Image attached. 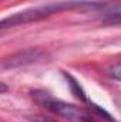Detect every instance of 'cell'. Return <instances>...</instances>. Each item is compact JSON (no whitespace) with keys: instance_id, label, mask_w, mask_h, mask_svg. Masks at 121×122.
<instances>
[{"instance_id":"6","label":"cell","mask_w":121,"mask_h":122,"mask_svg":"<svg viewBox=\"0 0 121 122\" xmlns=\"http://www.w3.org/2000/svg\"><path fill=\"white\" fill-rule=\"evenodd\" d=\"M0 85H1V92H6V90H7L6 85H4V84H0Z\"/></svg>"},{"instance_id":"4","label":"cell","mask_w":121,"mask_h":122,"mask_svg":"<svg viewBox=\"0 0 121 122\" xmlns=\"http://www.w3.org/2000/svg\"><path fill=\"white\" fill-rule=\"evenodd\" d=\"M67 78H68V81H70V87L73 88V92L76 94V97H77V98H80V99H83V101H86L84 92L81 91V88H80V85L77 84V81H76L73 77H70V75H67Z\"/></svg>"},{"instance_id":"5","label":"cell","mask_w":121,"mask_h":122,"mask_svg":"<svg viewBox=\"0 0 121 122\" xmlns=\"http://www.w3.org/2000/svg\"><path fill=\"white\" fill-rule=\"evenodd\" d=\"M108 74H110L113 78H116V80L121 81V61H117V62H114L113 65H110V68H108Z\"/></svg>"},{"instance_id":"3","label":"cell","mask_w":121,"mask_h":122,"mask_svg":"<svg viewBox=\"0 0 121 122\" xmlns=\"http://www.w3.org/2000/svg\"><path fill=\"white\" fill-rule=\"evenodd\" d=\"M46 54L40 50H22L19 53H14L1 61V70H10V68H17V67H24L30 65L34 62L44 60Z\"/></svg>"},{"instance_id":"2","label":"cell","mask_w":121,"mask_h":122,"mask_svg":"<svg viewBox=\"0 0 121 122\" xmlns=\"http://www.w3.org/2000/svg\"><path fill=\"white\" fill-rule=\"evenodd\" d=\"M31 97L38 105L44 107L46 109L51 111L53 114H56L59 117L68 119L70 122H94L93 118L84 109H81L76 105H71L68 102H64L61 99H56L50 94H47L44 91H38V90L33 91Z\"/></svg>"},{"instance_id":"1","label":"cell","mask_w":121,"mask_h":122,"mask_svg":"<svg viewBox=\"0 0 121 122\" xmlns=\"http://www.w3.org/2000/svg\"><path fill=\"white\" fill-rule=\"evenodd\" d=\"M95 6H97V3L93 1V0H67V1H59V3L41 4V6L26 9L23 11L7 16L6 19L1 20L0 27L1 29L16 27V26H22V24H27V23H31V21L46 19V17H49L54 13L73 10V9H83V7H95Z\"/></svg>"}]
</instances>
